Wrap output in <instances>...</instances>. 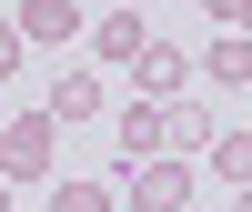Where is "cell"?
Masks as SVG:
<instances>
[{"label": "cell", "instance_id": "15", "mask_svg": "<svg viewBox=\"0 0 252 212\" xmlns=\"http://www.w3.org/2000/svg\"><path fill=\"white\" fill-rule=\"evenodd\" d=\"M232 212H252V192H232Z\"/></svg>", "mask_w": 252, "mask_h": 212}, {"label": "cell", "instance_id": "17", "mask_svg": "<svg viewBox=\"0 0 252 212\" xmlns=\"http://www.w3.org/2000/svg\"><path fill=\"white\" fill-rule=\"evenodd\" d=\"M0 212H10V192H0Z\"/></svg>", "mask_w": 252, "mask_h": 212}, {"label": "cell", "instance_id": "5", "mask_svg": "<svg viewBox=\"0 0 252 212\" xmlns=\"http://www.w3.org/2000/svg\"><path fill=\"white\" fill-rule=\"evenodd\" d=\"M161 152H172V162L212 152V111H202V101H161Z\"/></svg>", "mask_w": 252, "mask_h": 212}, {"label": "cell", "instance_id": "4", "mask_svg": "<svg viewBox=\"0 0 252 212\" xmlns=\"http://www.w3.org/2000/svg\"><path fill=\"white\" fill-rule=\"evenodd\" d=\"M10 31H20V51H31V40H51V51H61V40L81 31V0H20Z\"/></svg>", "mask_w": 252, "mask_h": 212}, {"label": "cell", "instance_id": "7", "mask_svg": "<svg viewBox=\"0 0 252 212\" xmlns=\"http://www.w3.org/2000/svg\"><path fill=\"white\" fill-rule=\"evenodd\" d=\"M40 111H51V121H91V111H101V71H61Z\"/></svg>", "mask_w": 252, "mask_h": 212}, {"label": "cell", "instance_id": "8", "mask_svg": "<svg viewBox=\"0 0 252 212\" xmlns=\"http://www.w3.org/2000/svg\"><path fill=\"white\" fill-rule=\"evenodd\" d=\"M141 40H152V20H131V10H111V20H101V31H91V51L131 71V61H141Z\"/></svg>", "mask_w": 252, "mask_h": 212}, {"label": "cell", "instance_id": "13", "mask_svg": "<svg viewBox=\"0 0 252 212\" xmlns=\"http://www.w3.org/2000/svg\"><path fill=\"white\" fill-rule=\"evenodd\" d=\"M10 71H20V31L0 20V81H10Z\"/></svg>", "mask_w": 252, "mask_h": 212}, {"label": "cell", "instance_id": "3", "mask_svg": "<svg viewBox=\"0 0 252 212\" xmlns=\"http://www.w3.org/2000/svg\"><path fill=\"white\" fill-rule=\"evenodd\" d=\"M111 152H121V172L161 152V101H121V121H111Z\"/></svg>", "mask_w": 252, "mask_h": 212}, {"label": "cell", "instance_id": "11", "mask_svg": "<svg viewBox=\"0 0 252 212\" xmlns=\"http://www.w3.org/2000/svg\"><path fill=\"white\" fill-rule=\"evenodd\" d=\"M51 212H121L111 182H51Z\"/></svg>", "mask_w": 252, "mask_h": 212}, {"label": "cell", "instance_id": "10", "mask_svg": "<svg viewBox=\"0 0 252 212\" xmlns=\"http://www.w3.org/2000/svg\"><path fill=\"white\" fill-rule=\"evenodd\" d=\"M212 172L252 192V132H212Z\"/></svg>", "mask_w": 252, "mask_h": 212}, {"label": "cell", "instance_id": "16", "mask_svg": "<svg viewBox=\"0 0 252 212\" xmlns=\"http://www.w3.org/2000/svg\"><path fill=\"white\" fill-rule=\"evenodd\" d=\"M242 40H252V10H242Z\"/></svg>", "mask_w": 252, "mask_h": 212}, {"label": "cell", "instance_id": "2", "mask_svg": "<svg viewBox=\"0 0 252 212\" xmlns=\"http://www.w3.org/2000/svg\"><path fill=\"white\" fill-rule=\"evenodd\" d=\"M51 152H61V121L51 111L0 121V182H51Z\"/></svg>", "mask_w": 252, "mask_h": 212}, {"label": "cell", "instance_id": "9", "mask_svg": "<svg viewBox=\"0 0 252 212\" xmlns=\"http://www.w3.org/2000/svg\"><path fill=\"white\" fill-rule=\"evenodd\" d=\"M202 71H212L222 91H242V81H252V40H242V31H212V51H202Z\"/></svg>", "mask_w": 252, "mask_h": 212}, {"label": "cell", "instance_id": "6", "mask_svg": "<svg viewBox=\"0 0 252 212\" xmlns=\"http://www.w3.org/2000/svg\"><path fill=\"white\" fill-rule=\"evenodd\" d=\"M131 71H141V101H182V81H192V61H182L172 40H141V61H131Z\"/></svg>", "mask_w": 252, "mask_h": 212}, {"label": "cell", "instance_id": "14", "mask_svg": "<svg viewBox=\"0 0 252 212\" xmlns=\"http://www.w3.org/2000/svg\"><path fill=\"white\" fill-rule=\"evenodd\" d=\"M111 10H131V20H141V10H152V0H111Z\"/></svg>", "mask_w": 252, "mask_h": 212}, {"label": "cell", "instance_id": "1", "mask_svg": "<svg viewBox=\"0 0 252 212\" xmlns=\"http://www.w3.org/2000/svg\"><path fill=\"white\" fill-rule=\"evenodd\" d=\"M111 202H121V212H192V162H172V152L131 162V172L111 182Z\"/></svg>", "mask_w": 252, "mask_h": 212}, {"label": "cell", "instance_id": "12", "mask_svg": "<svg viewBox=\"0 0 252 212\" xmlns=\"http://www.w3.org/2000/svg\"><path fill=\"white\" fill-rule=\"evenodd\" d=\"M202 10H212L222 31H242V10H252V0H202Z\"/></svg>", "mask_w": 252, "mask_h": 212}]
</instances>
